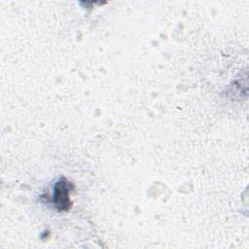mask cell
Wrapping results in <instances>:
<instances>
[{
    "instance_id": "6da1fadb",
    "label": "cell",
    "mask_w": 249,
    "mask_h": 249,
    "mask_svg": "<svg viewBox=\"0 0 249 249\" xmlns=\"http://www.w3.org/2000/svg\"><path fill=\"white\" fill-rule=\"evenodd\" d=\"M70 184L66 180H61L56 183L54 187L53 201L59 210H66L70 207L69 192Z\"/></svg>"
}]
</instances>
